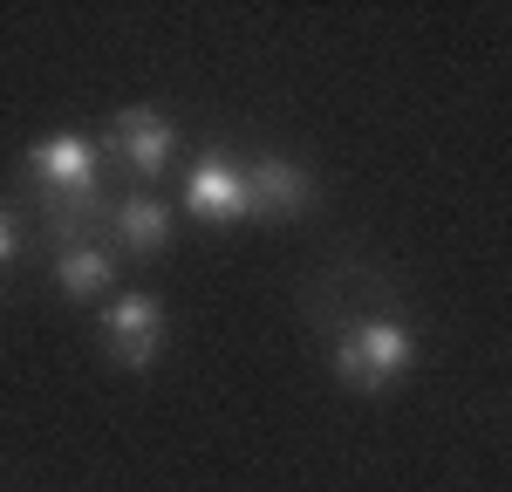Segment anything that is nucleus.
<instances>
[{
  "mask_svg": "<svg viewBox=\"0 0 512 492\" xmlns=\"http://www.w3.org/2000/svg\"><path fill=\"white\" fill-rule=\"evenodd\" d=\"M171 151H178V123L164 117V110H151V103H130V110H117L110 117V137H103V158H117L137 185H151L164 164H171Z\"/></svg>",
  "mask_w": 512,
  "mask_h": 492,
  "instance_id": "nucleus-3",
  "label": "nucleus"
},
{
  "mask_svg": "<svg viewBox=\"0 0 512 492\" xmlns=\"http://www.w3.org/2000/svg\"><path fill=\"white\" fill-rule=\"evenodd\" d=\"M110 246L137 253V260L164 253V246H171V205H164L158 192H123V199L110 205Z\"/></svg>",
  "mask_w": 512,
  "mask_h": 492,
  "instance_id": "nucleus-8",
  "label": "nucleus"
},
{
  "mask_svg": "<svg viewBox=\"0 0 512 492\" xmlns=\"http://www.w3.org/2000/svg\"><path fill=\"white\" fill-rule=\"evenodd\" d=\"M55 287H62L69 301H103V294L117 287V253L96 246V233L62 226V246H55Z\"/></svg>",
  "mask_w": 512,
  "mask_h": 492,
  "instance_id": "nucleus-6",
  "label": "nucleus"
},
{
  "mask_svg": "<svg viewBox=\"0 0 512 492\" xmlns=\"http://www.w3.org/2000/svg\"><path fill=\"white\" fill-rule=\"evenodd\" d=\"M246 185H253V219H301L315 205V178L294 158H253Z\"/></svg>",
  "mask_w": 512,
  "mask_h": 492,
  "instance_id": "nucleus-7",
  "label": "nucleus"
},
{
  "mask_svg": "<svg viewBox=\"0 0 512 492\" xmlns=\"http://www.w3.org/2000/svg\"><path fill=\"white\" fill-rule=\"evenodd\" d=\"M28 178L55 205H103V144L82 130H55L28 151Z\"/></svg>",
  "mask_w": 512,
  "mask_h": 492,
  "instance_id": "nucleus-2",
  "label": "nucleus"
},
{
  "mask_svg": "<svg viewBox=\"0 0 512 492\" xmlns=\"http://www.w3.org/2000/svg\"><path fill=\"white\" fill-rule=\"evenodd\" d=\"M164 335H171V322H164L158 294H117L103 308V349L117 369H151L164 356Z\"/></svg>",
  "mask_w": 512,
  "mask_h": 492,
  "instance_id": "nucleus-4",
  "label": "nucleus"
},
{
  "mask_svg": "<svg viewBox=\"0 0 512 492\" xmlns=\"http://www.w3.org/2000/svg\"><path fill=\"white\" fill-rule=\"evenodd\" d=\"M335 383L355 390V397H383L390 383H403L410 369H417V335L410 322H396V315H369V322H349L335 335Z\"/></svg>",
  "mask_w": 512,
  "mask_h": 492,
  "instance_id": "nucleus-1",
  "label": "nucleus"
},
{
  "mask_svg": "<svg viewBox=\"0 0 512 492\" xmlns=\"http://www.w3.org/2000/svg\"><path fill=\"white\" fill-rule=\"evenodd\" d=\"M21 246H28L21 212H14V205H0V267H7V260H21Z\"/></svg>",
  "mask_w": 512,
  "mask_h": 492,
  "instance_id": "nucleus-9",
  "label": "nucleus"
},
{
  "mask_svg": "<svg viewBox=\"0 0 512 492\" xmlns=\"http://www.w3.org/2000/svg\"><path fill=\"white\" fill-rule=\"evenodd\" d=\"M185 212H192L198 226H239V219H253V185H246V164L226 158V151L198 158L192 171H185Z\"/></svg>",
  "mask_w": 512,
  "mask_h": 492,
  "instance_id": "nucleus-5",
  "label": "nucleus"
}]
</instances>
